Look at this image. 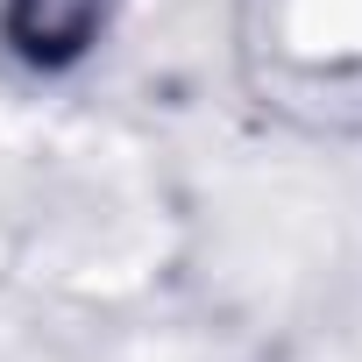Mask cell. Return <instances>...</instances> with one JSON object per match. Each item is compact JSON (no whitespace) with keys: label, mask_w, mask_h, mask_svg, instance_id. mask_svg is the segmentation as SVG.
<instances>
[{"label":"cell","mask_w":362,"mask_h":362,"mask_svg":"<svg viewBox=\"0 0 362 362\" xmlns=\"http://www.w3.org/2000/svg\"><path fill=\"white\" fill-rule=\"evenodd\" d=\"M93 22H100V0H15V15H8L29 57H71L93 36Z\"/></svg>","instance_id":"6da1fadb"}]
</instances>
